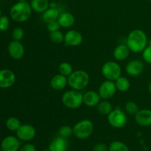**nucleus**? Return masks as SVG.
<instances>
[{
  "label": "nucleus",
  "instance_id": "obj_3",
  "mask_svg": "<svg viewBox=\"0 0 151 151\" xmlns=\"http://www.w3.org/2000/svg\"><path fill=\"white\" fill-rule=\"evenodd\" d=\"M90 78L88 72L83 69L74 71L68 77V85L72 89L81 91L86 88L89 84Z\"/></svg>",
  "mask_w": 151,
  "mask_h": 151
},
{
  "label": "nucleus",
  "instance_id": "obj_37",
  "mask_svg": "<svg viewBox=\"0 0 151 151\" xmlns=\"http://www.w3.org/2000/svg\"><path fill=\"white\" fill-rule=\"evenodd\" d=\"M147 89H148V92L150 93V94H151V81L150 82V83H149L148 87H147Z\"/></svg>",
  "mask_w": 151,
  "mask_h": 151
},
{
  "label": "nucleus",
  "instance_id": "obj_34",
  "mask_svg": "<svg viewBox=\"0 0 151 151\" xmlns=\"http://www.w3.org/2000/svg\"><path fill=\"white\" fill-rule=\"evenodd\" d=\"M143 60L146 63L151 64V46L147 45L142 52Z\"/></svg>",
  "mask_w": 151,
  "mask_h": 151
},
{
  "label": "nucleus",
  "instance_id": "obj_5",
  "mask_svg": "<svg viewBox=\"0 0 151 151\" xmlns=\"http://www.w3.org/2000/svg\"><path fill=\"white\" fill-rule=\"evenodd\" d=\"M94 130V125L90 119H82L74 125V136L79 139H86L92 135Z\"/></svg>",
  "mask_w": 151,
  "mask_h": 151
},
{
  "label": "nucleus",
  "instance_id": "obj_4",
  "mask_svg": "<svg viewBox=\"0 0 151 151\" xmlns=\"http://www.w3.org/2000/svg\"><path fill=\"white\" fill-rule=\"evenodd\" d=\"M62 103L66 108L70 109H77L83 103V94L80 91L71 89L66 91L62 95Z\"/></svg>",
  "mask_w": 151,
  "mask_h": 151
},
{
  "label": "nucleus",
  "instance_id": "obj_13",
  "mask_svg": "<svg viewBox=\"0 0 151 151\" xmlns=\"http://www.w3.org/2000/svg\"><path fill=\"white\" fill-rule=\"evenodd\" d=\"M20 146V140L17 137L7 136L2 139L0 147L1 151H19Z\"/></svg>",
  "mask_w": 151,
  "mask_h": 151
},
{
  "label": "nucleus",
  "instance_id": "obj_24",
  "mask_svg": "<svg viewBox=\"0 0 151 151\" xmlns=\"http://www.w3.org/2000/svg\"><path fill=\"white\" fill-rule=\"evenodd\" d=\"M97 107L99 113L103 115H107V116L113 110L112 104L108 100H100Z\"/></svg>",
  "mask_w": 151,
  "mask_h": 151
},
{
  "label": "nucleus",
  "instance_id": "obj_26",
  "mask_svg": "<svg viewBox=\"0 0 151 151\" xmlns=\"http://www.w3.org/2000/svg\"><path fill=\"white\" fill-rule=\"evenodd\" d=\"M109 151H130V149L123 142L116 140L109 145Z\"/></svg>",
  "mask_w": 151,
  "mask_h": 151
},
{
  "label": "nucleus",
  "instance_id": "obj_15",
  "mask_svg": "<svg viewBox=\"0 0 151 151\" xmlns=\"http://www.w3.org/2000/svg\"><path fill=\"white\" fill-rule=\"evenodd\" d=\"M125 71L131 77H138L144 71V64L139 60H132L127 63Z\"/></svg>",
  "mask_w": 151,
  "mask_h": 151
},
{
  "label": "nucleus",
  "instance_id": "obj_12",
  "mask_svg": "<svg viewBox=\"0 0 151 151\" xmlns=\"http://www.w3.org/2000/svg\"><path fill=\"white\" fill-rule=\"evenodd\" d=\"M16 77L10 69H4L0 70V88H8L16 82Z\"/></svg>",
  "mask_w": 151,
  "mask_h": 151
},
{
  "label": "nucleus",
  "instance_id": "obj_38",
  "mask_svg": "<svg viewBox=\"0 0 151 151\" xmlns=\"http://www.w3.org/2000/svg\"><path fill=\"white\" fill-rule=\"evenodd\" d=\"M147 45H149V46H151V39L148 40V43H147Z\"/></svg>",
  "mask_w": 151,
  "mask_h": 151
},
{
  "label": "nucleus",
  "instance_id": "obj_20",
  "mask_svg": "<svg viewBox=\"0 0 151 151\" xmlns=\"http://www.w3.org/2000/svg\"><path fill=\"white\" fill-rule=\"evenodd\" d=\"M130 52L131 50L128 47L126 44H119V45L116 46L115 47L114 50L113 55L115 60H118V61H122L125 60L129 57Z\"/></svg>",
  "mask_w": 151,
  "mask_h": 151
},
{
  "label": "nucleus",
  "instance_id": "obj_16",
  "mask_svg": "<svg viewBox=\"0 0 151 151\" xmlns=\"http://www.w3.org/2000/svg\"><path fill=\"white\" fill-rule=\"evenodd\" d=\"M101 100L100 94L95 91H88L83 94V103L88 107L97 106Z\"/></svg>",
  "mask_w": 151,
  "mask_h": 151
},
{
  "label": "nucleus",
  "instance_id": "obj_39",
  "mask_svg": "<svg viewBox=\"0 0 151 151\" xmlns=\"http://www.w3.org/2000/svg\"><path fill=\"white\" fill-rule=\"evenodd\" d=\"M1 9H0V17H1Z\"/></svg>",
  "mask_w": 151,
  "mask_h": 151
},
{
  "label": "nucleus",
  "instance_id": "obj_6",
  "mask_svg": "<svg viewBox=\"0 0 151 151\" xmlns=\"http://www.w3.org/2000/svg\"><path fill=\"white\" fill-rule=\"evenodd\" d=\"M103 76L106 80L115 81L121 76L122 69L119 63L115 61H107L103 65L101 69Z\"/></svg>",
  "mask_w": 151,
  "mask_h": 151
},
{
  "label": "nucleus",
  "instance_id": "obj_41",
  "mask_svg": "<svg viewBox=\"0 0 151 151\" xmlns=\"http://www.w3.org/2000/svg\"><path fill=\"white\" fill-rule=\"evenodd\" d=\"M42 151H50V150H49V149H47V150H42Z\"/></svg>",
  "mask_w": 151,
  "mask_h": 151
},
{
  "label": "nucleus",
  "instance_id": "obj_18",
  "mask_svg": "<svg viewBox=\"0 0 151 151\" xmlns=\"http://www.w3.org/2000/svg\"><path fill=\"white\" fill-rule=\"evenodd\" d=\"M67 139L61 137H57L53 139L49 145V150L50 151H67Z\"/></svg>",
  "mask_w": 151,
  "mask_h": 151
},
{
  "label": "nucleus",
  "instance_id": "obj_11",
  "mask_svg": "<svg viewBox=\"0 0 151 151\" xmlns=\"http://www.w3.org/2000/svg\"><path fill=\"white\" fill-rule=\"evenodd\" d=\"M83 35L79 31L70 29L64 34V41L66 46L69 47H78L83 42Z\"/></svg>",
  "mask_w": 151,
  "mask_h": 151
},
{
  "label": "nucleus",
  "instance_id": "obj_40",
  "mask_svg": "<svg viewBox=\"0 0 151 151\" xmlns=\"http://www.w3.org/2000/svg\"><path fill=\"white\" fill-rule=\"evenodd\" d=\"M26 1V0H19V1Z\"/></svg>",
  "mask_w": 151,
  "mask_h": 151
},
{
  "label": "nucleus",
  "instance_id": "obj_2",
  "mask_svg": "<svg viewBox=\"0 0 151 151\" xmlns=\"http://www.w3.org/2000/svg\"><path fill=\"white\" fill-rule=\"evenodd\" d=\"M32 7L30 4L24 1H18L13 4L10 10V16L16 22H24L30 18L32 15Z\"/></svg>",
  "mask_w": 151,
  "mask_h": 151
},
{
  "label": "nucleus",
  "instance_id": "obj_28",
  "mask_svg": "<svg viewBox=\"0 0 151 151\" xmlns=\"http://www.w3.org/2000/svg\"><path fill=\"white\" fill-rule=\"evenodd\" d=\"M125 110L127 114L130 115H134L139 111V108L137 103L133 101H128L125 105Z\"/></svg>",
  "mask_w": 151,
  "mask_h": 151
},
{
  "label": "nucleus",
  "instance_id": "obj_8",
  "mask_svg": "<svg viewBox=\"0 0 151 151\" xmlns=\"http://www.w3.org/2000/svg\"><path fill=\"white\" fill-rule=\"evenodd\" d=\"M116 91L117 89L114 81L106 80L100 86L97 92L99 93L102 100H109L114 96Z\"/></svg>",
  "mask_w": 151,
  "mask_h": 151
},
{
  "label": "nucleus",
  "instance_id": "obj_25",
  "mask_svg": "<svg viewBox=\"0 0 151 151\" xmlns=\"http://www.w3.org/2000/svg\"><path fill=\"white\" fill-rule=\"evenodd\" d=\"M6 128L10 131H15L16 132L19 127L22 125L20 120L15 116H10L6 120L5 122Z\"/></svg>",
  "mask_w": 151,
  "mask_h": 151
},
{
  "label": "nucleus",
  "instance_id": "obj_32",
  "mask_svg": "<svg viewBox=\"0 0 151 151\" xmlns=\"http://www.w3.org/2000/svg\"><path fill=\"white\" fill-rule=\"evenodd\" d=\"M10 27V19L7 16H2L0 17V31L4 32L8 29Z\"/></svg>",
  "mask_w": 151,
  "mask_h": 151
},
{
  "label": "nucleus",
  "instance_id": "obj_36",
  "mask_svg": "<svg viewBox=\"0 0 151 151\" xmlns=\"http://www.w3.org/2000/svg\"><path fill=\"white\" fill-rule=\"evenodd\" d=\"M19 151H37L35 145L31 143H27L20 147Z\"/></svg>",
  "mask_w": 151,
  "mask_h": 151
},
{
  "label": "nucleus",
  "instance_id": "obj_35",
  "mask_svg": "<svg viewBox=\"0 0 151 151\" xmlns=\"http://www.w3.org/2000/svg\"><path fill=\"white\" fill-rule=\"evenodd\" d=\"M93 151H109V146L103 142H98L93 147Z\"/></svg>",
  "mask_w": 151,
  "mask_h": 151
},
{
  "label": "nucleus",
  "instance_id": "obj_30",
  "mask_svg": "<svg viewBox=\"0 0 151 151\" xmlns=\"http://www.w3.org/2000/svg\"><path fill=\"white\" fill-rule=\"evenodd\" d=\"M50 38L55 44H61L64 41V34L60 30L50 32Z\"/></svg>",
  "mask_w": 151,
  "mask_h": 151
},
{
  "label": "nucleus",
  "instance_id": "obj_17",
  "mask_svg": "<svg viewBox=\"0 0 151 151\" xmlns=\"http://www.w3.org/2000/svg\"><path fill=\"white\" fill-rule=\"evenodd\" d=\"M68 85V78L60 74L54 75L50 81V86L56 91L64 89Z\"/></svg>",
  "mask_w": 151,
  "mask_h": 151
},
{
  "label": "nucleus",
  "instance_id": "obj_21",
  "mask_svg": "<svg viewBox=\"0 0 151 151\" xmlns=\"http://www.w3.org/2000/svg\"><path fill=\"white\" fill-rule=\"evenodd\" d=\"M30 5L32 10L43 13L50 7V3L49 0H31Z\"/></svg>",
  "mask_w": 151,
  "mask_h": 151
},
{
  "label": "nucleus",
  "instance_id": "obj_42",
  "mask_svg": "<svg viewBox=\"0 0 151 151\" xmlns=\"http://www.w3.org/2000/svg\"><path fill=\"white\" fill-rule=\"evenodd\" d=\"M149 1H151V0H149Z\"/></svg>",
  "mask_w": 151,
  "mask_h": 151
},
{
  "label": "nucleus",
  "instance_id": "obj_19",
  "mask_svg": "<svg viewBox=\"0 0 151 151\" xmlns=\"http://www.w3.org/2000/svg\"><path fill=\"white\" fill-rule=\"evenodd\" d=\"M58 22L61 27L70 28L75 24V18L72 13L69 12H63V13H60Z\"/></svg>",
  "mask_w": 151,
  "mask_h": 151
},
{
  "label": "nucleus",
  "instance_id": "obj_31",
  "mask_svg": "<svg viewBox=\"0 0 151 151\" xmlns=\"http://www.w3.org/2000/svg\"><path fill=\"white\" fill-rule=\"evenodd\" d=\"M24 36V31L22 27H17L13 29V32H12V38L13 40L21 41L23 39Z\"/></svg>",
  "mask_w": 151,
  "mask_h": 151
},
{
  "label": "nucleus",
  "instance_id": "obj_10",
  "mask_svg": "<svg viewBox=\"0 0 151 151\" xmlns=\"http://www.w3.org/2000/svg\"><path fill=\"white\" fill-rule=\"evenodd\" d=\"M7 52L10 57L14 60L22 59L24 55L25 50L23 44L19 41L13 40L10 41L7 47Z\"/></svg>",
  "mask_w": 151,
  "mask_h": 151
},
{
  "label": "nucleus",
  "instance_id": "obj_9",
  "mask_svg": "<svg viewBox=\"0 0 151 151\" xmlns=\"http://www.w3.org/2000/svg\"><path fill=\"white\" fill-rule=\"evenodd\" d=\"M16 137L20 141L29 142L35 138L36 135L35 128L29 124H23L16 131Z\"/></svg>",
  "mask_w": 151,
  "mask_h": 151
},
{
  "label": "nucleus",
  "instance_id": "obj_22",
  "mask_svg": "<svg viewBox=\"0 0 151 151\" xmlns=\"http://www.w3.org/2000/svg\"><path fill=\"white\" fill-rule=\"evenodd\" d=\"M59 15L60 13L57 7H50L45 12L43 13L42 19L46 24H47L53 21H57Z\"/></svg>",
  "mask_w": 151,
  "mask_h": 151
},
{
  "label": "nucleus",
  "instance_id": "obj_14",
  "mask_svg": "<svg viewBox=\"0 0 151 151\" xmlns=\"http://www.w3.org/2000/svg\"><path fill=\"white\" fill-rule=\"evenodd\" d=\"M135 122L137 125L142 127L151 126V110L150 109H141L134 116Z\"/></svg>",
  "mask_w": 151,
  "mask_h": 151
},
{
  "label": "nucleus",
  "instance_id": "obj_29",
  "mask_svg": "<svg viewBox=\"0 0 151 151\" xmlns=\"http://www.w3.org/2000/svg\"><path fill=\"white\" fill-rule=\"evenodd\" d=\"M74 135L73 133V127H71L69 125H63L60 127L58 130V136L63 138L68 139L71 136Z\"/></svg>",
  "mask_w": 151,
  "mask_h": 151
},
{
  "label": "nucleus",
  "instance_id": "obj_33",
  "mask_svg": "<svg viewBox=\"0 0 151 151\" xmlns=\"http://www.w3.org/2000/svg\"><path fill=\"white\" fill-rule=\"evenodd\" d=\"M61 27L59 24L58 22L57 21H53V22H49L47 24V29L50 32H55V31L60 30Z\"/></svg>",
  "mask_w": 151,
  "mask_h": 151
},
{
  "label": "nucleus",
  "instance_id": "obj_1",
  "mask_svg": "<svg viewBox=\"0 0 151 151\" xmlns=\"http://www.w3.org/2000/svg\"><path fill=\"white\" fill-rule=\"evenodd\" d=\"M148 43L147 34L140 29L131 31L126 39V45L134 53L142 52Z\"/></svg>",
  "mask_w": 151,
  "mask_h": 151
},
{
  "label": "nucleus",
  "instance_id": "obj_7",
  "mask_svg": "<svg viewBox=\"0 0 151 151\" xmlns=\"http://www.w3.org/2000/svg\"><path fill=\"white\" fill-rule=\"evenodd\" d=\"M108 122L114 128H122L128 122V116L125 111L119 108L113 109L107 116Z\"/></svg>",
  "mask_w": 151,
  "mask_h": 151
},
{
  "label": "nucleus",
  "instance_id": "obj_27",
  "mask_svg": "<svg viewBox=\"0 0 151 151\" xmlns=\"http://www.w3.org/2000/svg\"><path fill=\"white\" fill-rule=\"evenodd\" d=\"M58 72L59 74L68 78L74 72L73 67L68 62H63L58 66Z\"/></svg>",
  "mask_w": 151,
  "mask_h": 151
},
{
  "label": "nucleus",
  "instance_id": "obj_23",
  "mask_svg": "<svg viewBox=\"0 0 151 151\" xmlns=\"http://www.w3.org/2000/svg\"><path fill=\"white\" fill-rule=\"evenodd\" d=\"M114 83L117 91H120V92H126L131 87V83H130L129 80L125 77L120 76L114 81Z\"/></svg>",
  "mask_w": 151,
  "mask_h": 151
}]
</instances>
